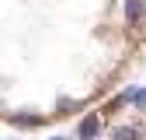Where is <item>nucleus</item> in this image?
Returning a JSON list of instances; mask_svg holds the SVG:
<instances>
[{"instance_id":"f257e3e1","label":"nucleus","mask_w":146,"mask_h":140,"mask_svg":"<svg viewBox=\"0 0 146 140\" xmlns=\"http://www.w3.org/2000/svg\"><path fill=\"white\" fill-rule=\"evenodd\" d=\"M98 130H101V122H98V116H87L80 126H77V137L80 140H94L98 137Z\"/></svg>"},{"instance_id":"f03ea898","label":"nucleus","mask_w":146,"mask_h":140,"mask_svg":"<svg viewBox=\"0 0 146 140\" xmlns=\"http://www.w3.org/2000/svg\"><path fill=\"white\" fill-rule=\"evenodd\" d=\"M139 18H143V0H125V21L139 25Z\"/></svg>"},{"instance_id":"7ed1b4c3","label":"nucleus","mask_w":146,"mask_h":140,"mask_svg":"<svg viewBox=\"0 0 146 140\" xmlns=\"http://www.w3.org/2000/svg\"><path fill=\"white\" fill-rule=\"evenodd\" d=\"M139 133H136V126H115L111 130V140H136Z\"/></svg>"},{"instance_id":"20e7f679","label":"nucleus","mask_w":146,"mask_h":140,"mask_svg":"<svg viewBox=\"0 0 146 140\" xmlns=\"http://www.w3.org/2000/svg\"><path fill=\"white\" fill-rule=\"evenodd\" d=\"M14 126H38V116H11Z\"/></svg>"},{"instance_id":"39448f33","label":"nucleus","mask_w":146,"mask_h":140,"mask_svg":"<svg viewBox=\"0 0 146 140\" xmlns=\"http://www.w3.org/2000/svg\"><path fill=\"white\" fill-rule=\"evenodd\" d=\"M136 105H139V109H146V88H143V91H136V98H132Z\"/></svg>"},{"instance_id":"423d86ee","label":"nucleus","mask_w":146,"mask_h":140,"mask_svg":"<svg viewBox=\"0 0 146 140\" xmlns=\"http://www.w3.org/2000/svg\"><path fill=\"white\" fill-rule=\"evenodd\" d=\"M52 140H59V137H52Z\"/></svg>"}]
</instances>
